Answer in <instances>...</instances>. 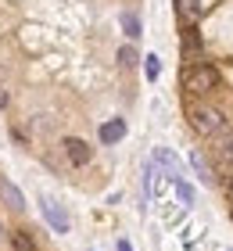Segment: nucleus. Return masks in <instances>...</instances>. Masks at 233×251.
<instances>
[{
	"label": "nucleus",
	"mask_w": 233,
	"mask_h": 251,
	"mask_svg": "<svg viewBox=\"0 0 233 251\" xmlns=\"http://www.w3.org/2000/svg\"><path fill=\"white\" fill-rule=\"evenodd\" d=\"M122 32H126V36H129V40H140V36H144V25H140V18L133 15V11H122Z\"/></svg>",
	"instance_id": "8"
},
{
	"label": "nucleus",
	"mask_w": 233,
	"mask_h": 251,
	"mask_svg": "<svg viewBox=\"0 0 233 251\" xmlns=\"http://www.w3.org/2000/svg\"><path fill=\"white\" fill-rule=\"evenodd\" d=\"M183 54H201V32H197V25L190 22V25L183 29Z\"/></svg>",
	"instance_id": "7"
},
{
	"label": "nucleus",
	"mask_w": 233,
	"mask_h": 251,
	"mask_svg": "<svg viewBox=\"0 0 233 251\" xmlns=\"http://www.w3.org/2000/svg\"><path fill=\"white\" fill-rule=\"evenodd\" d=\"M11 248H15V251H36V241H32L26 230H15V233H11Z\"/></svg>",
	"instance_id": "11"
},
{
	"label": "nucleus",
	"mask_w": 233,
	"mask_h": 251,
	"mask_svg": "<svg viewBox=\"0 0 233 251\" xmlns=\"http://www.w3.org/2000/svg\"><path fill=\"white\" fill-rule=\"evenodd\" d=\"M183 86L190 90V94H212V90L219 86V72H215L212 65L197 61V65H190L183 72Z\"/></svg>",
	"instance_id": "1"
},
{
	"label": "nucleus",
	"mask_w": 233,
	"mask_h": 251,
	"mask_svg": "<svg viewBox=\"0 0 233 251\" xmlns=\"http://www.w3.org/2000/svg\"><path fill=\"white\" fill-rule=\"evenodd\" d=\"M176 190H180V201H183V204H194V187H190V183H186V179H183V176L176 179Z\"/></svg>",
	"instance_id": "14"
},
{
	"label": "nucleus",
	"mask_w": 233,
	"mask_h": 251,
	"mask_svg": "<svg viewBox=\"0 0 233 251\" xmlns=\"http://www.w3.org/2000/svg\"><path fill=\"white\" fill-rule=\"evenodd\" d=\"M61 151H65V158H68V165H76V169H83V165L93 162V147H90L86 140H79V136H65V140H61Z\"/></svg>",
	"instance_id": "3"
},
{
	"label": "nucleus",
	"mask_w": 233,
	"mask_h": 251,
	"mask_svg": "<svg viewBox=\"0 0 233 251\" xmlns=\"http://www.w3.org/2000/svg\"><path fill=\"white\" fill-rule=\"evenodd\" d=\"M144 75H147V83H158V75H161V58L158 54H147L144 58Z\"/></svg>",
	"instance_id": "9"
},
{
	"label": "nucleus",
	"mask_w": 233,
	"mask_h": 251,
	"mask_svg": "<svg viewBox=\"0 0 233 251\" xmlns=\"http://www.w3.org/2000/svg\"><path fill=\"white\" fill-rule=\"evenodd\" d=\"M126 136V119H108V122H101V129H97V140L104 147H111V144H119Z\"/></svg>",
	"instance_id": "6"
},
{
	"label": "nucleus",
	"mask_w": 233,
	"mask_h": 251,
	"mask_svg": "<svg viewBox=\"0 0 233 251\" xmlns=\"http://www.w3.org/2000/svg\"><path fill=\"white\" fill-rule=\"evenodd\" d=\"M0 233H4V230H0Z\"/></svg>",
	"instance_id": "18"
},
{
	"label": "nucleus",
	"mask_w": 233,
	"mask_h": 251,
	"mask_svg": "<svg viewBox=\"0 0 233 251\" xmlns=\"http://www.w3.org/2000/svg\"><path fill=\"white\" fill-rule=\"evenodd\" d=\"M4 201H7V208H15V212L26 208V201H22V190H18L15 183H4Z\"/></svg>",
	"instance_id": "10"
},
{
	"label": "nucleus",
	"mask_w": 233,
	"mask_h": 251,
	"mask_svg": "<svg viewBox=\"0 0 233 251\" xmlns=\"http://www.w3.org/2000/svg\"><path fill=\"white\" fill-rule=\"evenodd\" d=\"M190 165H194V173L201 176V183H208V187L215 183V176H208V169H205V162H201V158H197V154H190Z\"/></svg>",
	"instance_id": "13"
},
{
	"label": "nucleus",
	"mask_w": 233,
	"mask_h": 251,
	"mask_svg": "<svg viewBox=\"0 0 233 251\" xmlns=\"http://www.w3.org/2000/svg\"><path fill=\"white\" fill-rule=\"evenodd\" d=\"M190 126H194V133H201V136H208V140H215L219 133L226 129V115L223 111H215V108H194L190 111Z\"/></svg>",
	"instance_id": "2"
},
{
	"label": "nucleus",
	"mask_w": 233,
	"mask_h": 251,
	"mask_svg": "<svg viewBox=\"0 0 233 251\" xmlns=\"http://www.w3.org/2000/svg\"><path fill=\"white\" fill-rule=\"evenodd\" d=\"M0 75H4V68H0Z\"/></svg>",
	"instance_id": "17"
},
{
	"label": "nucleus",
	"mask_w": 233,
	"mask_h": 251,
	"mask_svg": "<svg viewBox=\"0 0 233 251\" xmlns=\"http://www.w3.org/2000/svg\"><path fill=\"white\" fill-rule=\"evenodd\" d=\"M119 251H133V244L129 241H119Z\"/></svg>",
	"instance_id": "16"
},
{
	"label": "nucleus",
	"mask_w": 233,
	"mask_h": 251,
	"mask_svg": "<svg viewBox=\"0 0 233 251\" xmlns=\"http://www.w3.org/2000/svg\"><path fill=\"white\" fill-rule=\"evenodd\" d=\"M136 61H144V58H140V54L129 47V43H126V47H119V65H122V68H133Z\"/></svg>",
	"instance_id": "12"
},
{
	"label": "nucleus",
	"mask_w": 233,
	"mask_h": 251,
	"mask_svg": "<svg viewBox=\"0 0 233 251\" xmlns=\"http://www.w3.org/2000/svg\"><path fill=\"white\" fill-rule=\"evenodd\" d=\"M215 158H219V165H226V169H233V126H226L223 133L215 136Z\"/></svg>",
	"instance_id": "5"
},
{
	"label": "nucleus",
	"mask_w": 233,
	"mask_h": 251,
	"mask_svg": "<svg viewBox=\"0 0 233 251\" xmlns=\"http://www.w3.org/2000/svg\"><path fill=\"white\" fill-rule=\"evenodd\" d=\"M40 208H43V219L51 223V230H54V233H68V226H72V223H68V215H65L61 204L51 201V198H40Z\"/></svg>",
	"instance_id": "4"
},
{
	"label": "nucleus",
	"mask_w": 233,
	"mask_h": 251,
	"mask_svg": "<svg viewBox=\"0 0 233 251\" xmlns=\"http://www.w3.org/2000/svg\"><path fill=\"white\" fill-rule=\"evenodd\" d=\"M7 104H11V94H7V90H4V86H0V111H4Z\"/></svg>",
	"instance_id": "15"
}]
</instances>
